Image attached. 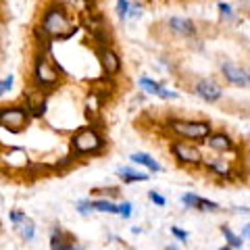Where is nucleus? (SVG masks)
<instances>
[{
	"mask_svg": "<svg viewBox=\"0 0 250 250\" xmlns=\"http://www.w3.org/2000/svg\"><path fill=\"white\" fill-rule=\"evenodd\" d=\"M42 31L50 38L67 40V38H71L77 31V25H71L65 9L57 4V6H48V9H46L44 19H42Z\"/></svg>",
	"mask_w": 250,
	"mask_h": 250,
	"instance_id": "obj_1",
	"label": "nucleus"
},
{
	"mask_svg": "<svg viewBox=\"0 0 250 250\" xmlns=\"http://www.w3.org/2000/svg\"><path fill=\"white\" fill-rule=\"evenodd\" d=\"M71 146L75 152L80 154H90V152H98L104 146V140L98 136L96 129L92 127H83L71 138Z\"/></svg>",
	"mask_w": 250,
	"mask_h": 250,
	"instance_id": "obj_2",
	"label": "nucleus"
},
{
	"mask_svg": "<svg viewBox=\"0 0 250 250\" xmlns=\"http://www.w3.org/2000/svg\"><path fill=\"white\" fill-rule=\"evenodd\" d=\"M29 119V111L23 106H6L0 108V127L9 129V131H23Z\"/></svg>",
	"mask_w": 250,
	"mask_h": 250,
	"instance_id": "obj_3",
	"label": "nucleus"
},
{
	"mask_svg": "<svg viewBox=\"0 0 250 250\" xmlns=\"http://www.w3.org/2000/svg\"><path fill=\"white\" fill-rule=\"evenodd\" d=\"M169 127L182 138H190V140H205L210 134V125L207 121H171Z\"/></svg>",
	"mask_w": 250,
	"mask_h": 250,
	"instance_id": "obj_4",
	"label": "nucleus"
},
{
	"mask_svg": "<svg viewBox=\"0 0 250 250\" xmlns=\"http://www.w3.org/2000/svg\"><path fill=\"white\" fill-rule=\"evenodd\" d=\"M34 77L38 85H54L59 82V71L50 65V61L46 57H38L34 65Z\"/></svg>",
	"mask_w": 250,
	"mask_h": 250,
	"instance_id": "obj_5",
	"label": "nucleus"
},
{
	"mask_svg": "<svg viewBox=\"0 0 250 250\" xmlns=\"http://www.w3.org/2000/svg\"><path fill=\"white\" fill-rule=\"evenodd\" d=\"M171 152H173L182 163H186V165H200V163H202L200 150L196 146H192V144L175 142L173 146H171Z\"/></svg>",
	"mask_w": 250,
	"mask_h": 250,
	"instance_id": "obj_6",
	"label": "nucleus"
},
{
	"mask_svg": "<svg viewBox=\"0 0 250 250\" xmlns=\"http://www.w3.org/2000/svg\"><path fill=\"white\" fill-rule=\"evenodd\" d=\"M221 71H223L225 80H228L229 83L240 85V88H246V85H248V73H246V69H242L240 65H236V62H223Z\"/></svg>",
	"mask_w": 250,
	"mask_h": 250,
	"instance_id": "obj_7",
	"label": "nucleus"
},
{
	"mask_svg": "<svg viewBox=\"0 0 250 250\" xmlns=\"http://www.w3.org/2000/svg\"><path fill=\"white\" fill-rule=\"evenodd\" d=\"M98 57H100V65H103L106 75L113 77V75H117V73L121 71V59H119V54H117L115 50H111L108 46L98 52Z\"/></svg>",
	"mask_w": 250,
	"mask_h": 250,
	"instance_id": "obj_8",
	"label": "nucleus"
},
{
	"mask_svg": "<svg viewBox=\"0 0 250 250\" xmlns=\"http://www.w3.org/2000/svg\"><path fill=\"white\" fill-rule=\"evenodd\" d=\"M196 94L202 98V100H207V103H215V100L221 98V88H219V83L213 82V80H200L196 83Z\"/></svg>",
	"mask_w": 250,
	"mask_h": 250,
	"instance_id": "obj_9",
	"label": "nucleus"
},
{
	"mask_svg": "<svg viewBox=\"0 0 250 250\" xmlns=\"http://www.w3.org/2000/svg\"><path fill=\"white\" fill-rule=\"evenodd\" d=\"M113 90H115V85H113L111 75H104V77H100V80L92 82V94L100 100V103H104V100L113 94Z\"/></svg>",
	"mask_w": 250,
	"mask_h": 250,
	"instance_id": "obj_10",
	"label": "nucleus"
},
{
	"mask_svg": "<svg viewBox=\"0 0 250 250\" xmlns=\"http://www.w3.org/2000/svg\"><path fill=\"white\" fill-rule=\"evenodd\" d=\"M140 85H142V90H146L148 94H154V96H159V98H167V100L177 98V92H171L167 88H163L161 83L152 82L150 77H142V80H140Z\"/></svg>",
	"mask_w": 250,
	"mask_h": 250,
	"instance_id": "obj_11",
	"label": "nucleus"
},
{
	"mask_svg": "<svg viewBox=\"0 0 250 250\" xmlns=\"http://www.w3.org/2000/svg\"><path fill=\"white\" fill-rule=\"evenodd\" d=\"M169 27H171V31H175V34H179V36H194L196 34V25H194V21L184 19V17H171L169 19Z\"/></svg>",
	"mask_w": 250,
	"mask_h": 250,
	"instance_id": "obj_12",
	"label": "nucleus"
},
{
	"mask_svg": "<svg viewBox=\"0 0 250 250\" xmlns=\"http://www.w3.org/2000/svg\"><path fill=\"white\" fill-rule=\"evenodd\" d=\"M186 207H192V208H200V210H217V202H210V200H205L200 196H194V194H186L182 198Z\"/></svg>",
	"mask_w": 250,
	"mask_h": 250,
	"instance_id": "obj_13",
	"label": "nucleus"
},
{
	"mask_svg": "<svg viewBox=\"0 0 250 250\" xmlns=\"http://www.w3.org/2000/svg\"><path fill=\"white\" fill-rule=\"evenodd\" d=\"M207 138H208V146L217 152H225L233 146L229 136H225V134H213V136H207Z\"/></svg>",
	"mask_w": 250,
	"mask_h": 250,
	"instance_id": "obj_14",
	"label": "nucleus"
},
{
	"mask_svg": "<svg viewBox=\"0 0 250 250\" xmlns=\"http://www.w3.org/2000/svg\"><path fill=\"white\" fill-rule=\"evenodd\" d=\"M117 173H119V177L123 179L125 184H129V182H146V179H148L146 173H140V171H134L129 167H121Z\"/></svg>",
	"mask_w": 250,
	"mask_h": 250,
	"instance_id": "obj_15",
	"label": "nucleus"
},
{
	"mask_svg": "<svg viewBox=\"0 0 250 250\" xmlns=\"http://www.w3.org/2000/svg\"><path fill=\"white\" fill-rule=\"evenodd\" d=\"M131 161L140 163V165H144V167H148L150 171H161V165L152 159L150 154H146V152H136V154H131Z\"/></svg>",
	"mask_w": 250,
	"mask_h": 250,
	"instance_id": "obj_16",
	"label": "nucleus"
},
{
	"mask_svg": "<svg viewBox=\"0 0 250 250\" xmlns=\"http://www.w3.org/2000/svg\"><path fill=\"white\" fill-rule=\"evenodd\" d=\"M90 208L94 210H100V213H111V215H117V205H113L111 200H94L90 202Z\"/></svg>",
	"mask_w": 250,
	"mask_h": 250,
	"instance_id": "obj_17",
	"label": "nucleus"
},
{
	"mask_svg": "<svg viewBox=\"0 0 250 250\" xmlns=\"http://www.w3.org/2000/svg\"><path fill=\"white\" fill-rule=\"evenodd\" d=\"M221 233L225 236V240H228V244H229L231 248H240V246H242V238L236 236V233H233L229 228H225V225H223V228H221Z\"/></svg>",
	"mask_w": 250,
	"mask_h": 250,
	"instance_id": "obj_18",
	"label": "nucleus"
},
{
	"mask_svg": "<svg viewBox=\"0 0 250 250\" xmlns=\"http://www.w3.org/2000/svg\"><path fill=\"white\" fill-rule=\"evenodd\" d=\"M21 236L25 240H34V223H31L27 217L21 221Z\"/></svg>",
	"mask_w": 250,
	"mask_h": 250,
	"instance_id": "obj_19",
	"label": "nucleus"
},
{
	"mask_svg": "<svg viewBox=\"0 0 250 250\" xmlns=\"http://www.w3.org/2000/svg\"><path fill=\"white\" fill-rule=\"evenodd\" d=\"M129 0H117V15H119V19L125 21L127 19V13H129Z\"/></svg>",
	"mask_w": 250,
	"mask_h": 250,
	"instance_id": "obj_20",
	"label": "nucleus"
},
{
	"mask_svg": "<svg viewBox=\"0 0 250 250\" xmlns=\"http://www.w3.org/2000/svg\"><path fill=\"white\" fill-rule=\"evenodd\" d=\"M50 248H52V250H67L69 244H67L65 240H62L61 233H54V236L50 238Z\"/></svg>",
	"mask_w": 250,
	"mask_h": 250,
	"instance_id": "obj_21",
	"label": "nucleus"
},
{
	"mask_svg": "<svg viewBox=\"0 0 250 250\" xmlns=\"http://www.w3.org/2000/svg\"><path fill=\"white\" fill-rule=\"evenodd\" d=\"M142 11H144V6H142V4H129L127 19H136V17H140V15H142Z\"/></svg>",
	"mask_w": 250,
	"mask_h": 250,
	"instance_id": "obj_22",
	"label": "nucleus"
},
{
	"mask_svg": "<svg viewBox=\"0 0 250 250\" xmlns=\"http://www.w3.org/2000/svg\"><path fill=\"white\" fill-rule=\"evenodd\" d=\"M117 208H119L117 213H119L123 219H129L131 217V205H129V202H123V205H119Z\"/></svg>",
	"mask_w": 250,
	"mask_h": 250,
	"instance_id": "obj_23",
	"label": "nucleus"
},
{
	"mask_svg": "<svg viewBox=\"0 0 250 250\" xmlns=\"http://www.w3.org/2000/svg\"><path fill=\"white\" fill-rule=\"evenodd\" d=\"M219 13H221V17H223V19H231V17H233L231 6H229V4H225V2L219 4Z\"/></svg>",
	"mask_w": 250,
	"mask_h": 250,
	"instance_id": "obj_24",
	"label": "nucleus"
},
{
	"mask_svg": "<svg viewBox=\"0 0 250 250\" xmlns=\"http://www.w3.org/2000/svg\"><path fill=\"white\" fill-rule=\"evenodd\" d=\"M71 2L77 6L80 11H92V0H71Z\"/></svg>",
	"mask_w": 250,
	"mask_h": 250,
	"instance_id": "obj_25",
	"label": "nucleus"
},
{
	"mask_svg": "<svg viewBox=\"0 0 250 250\" xmlns=\"http://www.w3.org/2000/svg\"><path fill=\"white\" fill-rule=\"evenodd\" d=\"M11 88H13V75H9V77H6V80L0 82V96H2L4 92H9Z\"/></svg>",
	"mask_w": 250,
	"mask_h": 250,
	"instance_id": "obj_26",
	"label": "nucleus"
},
{
	"mask_svg": "<svg viewBox=\"0 0 250 250\" xmlns=\"http://www.w3.org/2000/svg\"><path fill=\"white\" fill-rule=\"evenodd\" d=\"M208 165L213 167L215 171H219V173H221V175L228 173V165H225V163H221V161H213V163H208Z\"/></svg>",
	"mask_w": 250,
	"mask_h": 250,
	"instance_id": "obj_27",
	"label": "nucleus"
},
{
	"mask_svg": "<svg viewBox=\"0 0 250 250\" xmlns=\"http://www.w3.org/2000/svg\"><path fill=\"white\" fill-rule=\"evenodd\" d=\"M171 233H173L175 238H179L182 242H186L188 238H190V233H188V231H184V229H179V228H175V225H173V228H171Z\"/></svg>",
	"mask_w": 250,
	"mask_h": 250,
	"instance_id": "obj_28",
	"label": "nucleus"
},
{
	"mask_svg": "<svg viewBox=\"0 0 250 250\" xmlns=\"http://www.w3.org/2000/svg\"><path fill=\"white\" fill-rule=\"evenodd\" d=\"M148 198H150L154 205H159V207H165V198L161 196V194H156V192H148Z\"/></svg>",
	"mask_w": 250,
	"mask_h": 250,
	"instance_id": "obj_29",
	"label": "nucleus"
},
{
	"mask_svg": "<svg viewBox=\"0 0 250 250\" xmlns=\"http://www.w3.org/2000/svg\"><path fill=\"white\" fill-rule=\"evenodd\" d=\"M77 208H80V213H82V215H88V210H90V202H80V205H77Z\"/></svg>",
	"mask_w": 250,
	"mask_h": 250,
	"instance_id": "obj_30",
	"label": "nucleus"
},
{
	"mask_svg": "<svg viewBox=\"0 0 250 250\" xmlns=\"http://www.w3.org/2000/svg\"><path fill=\"white\" fill-rule=\"evenodd\" d=\"M96 194H111V196H119V190L111 188V190H96Z\"/></svg>",
	"mask_w": 250,
	"mask_h": 250,
	"instance_id": "obj_31",
	"label": "nucleus"
},
{
	"mask_svg": "<svg viewBox=\"0 0 250 250\" xmlns=\"http://www.w3.org/2000/svg\"><path fill=\"white\" fill-rule=\"evenodd\" d=\"M11 219H13L15 223H21L23 219H25V215H21V213H11Z\"/></svg>",
	"mask_w": 250,
	"mask_h": 250,
	"instance_id": "obj_32",
	"label": "nucleus"
},
{
	"mask_svg": "<svg viewBox=\"0 0 250 250\" xmlns=\"http://www.w3.org/2000/svg\"><path fill=\"white\" fill-rule=\"evenodd\" d=\"M221 250H231V248H228V246H225V248H221Z\"/></svg>",
	"mask_w": 250,
	"mask_h": 250,
	"instance_id": "obj_33",
	"label": "nucleus"
}]
</instances>
